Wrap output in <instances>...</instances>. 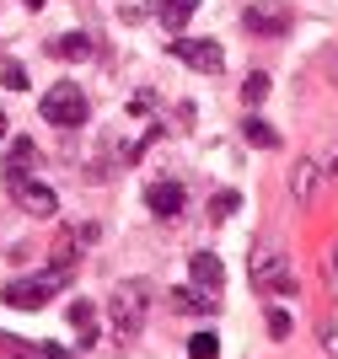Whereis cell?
Listing matches in <instances>:
<instances>
[{"instance_id":"cell-1","label":"cell","mask_w":338,"mask_h":359,"mask_svg":"<svg viewBox=\"0 0 338 359\" xmlns=\"http://www.w3.org/2000/svg\"><path fill=\"white\" fill-rule=\"evenodd\" d=\"M65 285H70V263H54L48 273L11 279V285L0 290V300H6V306H16V311H38V306H48V300H54Z\"/></svg>"},{"instance_id":"cell-2","label":"cell","mask_w":338,"mask_h":359,"mask_svg":"<svg viewBox=\"0 0 338 359\" xmlns=\"http://www.w3.org/2000/svg\"><path fill=\"white\" fill-rule=\"evenodd\" d=\"M113 332H118V344L124 338H134V332L145 327V311H150V285L145 279H124V285H113Z\"/></svg>"},{"instance_id":"cell-3","label":"cell","mask_w":338,"mask_h":359,"mask_svg":"<svg viewBox=\"0 0 338 359\" xmlns=\"http://www.w3.org/2000/svg\"><path fill=\"white\" fill-rule=\"evenodd\" d=\"M38 113H44L54 129H81V123H86V91L75 86V81H59V86L44 91Z\"/></svg>"},{"instance_id":"cell-4","label":"cell","mask_w":338,"mask_h":359,"mask_svg":"<svg viewBox=\"0 0 338 359\" xmlns=\"http://www.w3.org/2000/svg\"><path fill=\"white\" fill-rule=\"evenodd\" d=\"M167 54H172L177 65H188L193 75H221L226 70V48L215 43V38H172Z\"/></svg>"},{"instance_id":"cell-5","label":"cell","mask_w":338,"mask_h":359,"mask_svg":"<svg viewBox=\"0 0 338 359\" xmlns=\"http://www.w3.org/2000/svg\"><path fill=\"white\" fill-rule=\"evenodd\" d=\"M252 290H264V295H280V300H290L295 290H301V279H295V269L285 263L280 252H264L258 263H252Z\"/></svg>"},{"instance_id":"cell-6","label":"cell","mask_w":338,"mask_h":359,"mask_svg":"<svg viewBox=\"0 0 338 359\" xmlns=\"http://www.w3.org/2000/svg\"><path fill=\"white\" fill-rule=\"evenodd\" d=\"M6 194L16 198V210H22V215H38V220H48V215L59 210V194L48 188V182H38V177H16V182H6Z\"/></svg>"},{"instance_id":"cell-7","label":"cell","mask_w":338,"mask_h":359,"mask_svg":"<svg viewBox=\"0 0 338 359\" xmlns=\"http://www.w3.org/2000/svg\"><path fill=\"white\" fill-rule=\"evenodd\" d=\"M290 22H295L290 6H247V11H242V27H247V32H264V38H285Z\"/></svg>"},{"instance_id":"cell-8","label":"cell","mask_w":338,"mask_h":359,"mask_svg":"<svg viewBox=\"0 0 338 359\" xmlns=\"http://www.w3.org/2000/svg\"><path fill=\"white\" fill-rule=\"evenodd\" d=\"M183 198H188V194H183V182L167 177V182H150V188H145V210L156 215V220H177V215H183Z\"/></svg>"},{"instance_id":"cell-9","label":"cell","mask_w":338,"mask_h":359,"mask_svg":"<svg viewBox=\"0 0 338 359\" xmlns=\"http://www.w3.org/2000/svg\"><path fill=\"white\" fill-rule=\"evenodd\" d=\"M188 273H193V290H204L209 300L221 295L226 269H221V257H215V252H193V257H188Z\"/></svg>"},{"instance_id":"cell-10","label":"cell","mask_w":338,"mask_h":359,"mask_svg":"<svg viewBox=\"0 0 338 359\" xmlns=\"http://www.w3.org/2000/svg\"><path fill=\"white\" fill-rule=\"evenodd\" d=\"M32 166H38V140H16V145L6 150V182L32 177Z\"/></svg>"},{"instance_id":"cell-11","label":"cell","mask_w":338,"mask_h":359,"mask_svg":"<svg viewBox=\"0 0 338 359\" xmlns=\"http://www.w3.org/2000/svg\"><path fill=\"white\" fill-rule=\"evenodd\" d=\"M193 11H199V0H156V22L167 32H183L193 22Z\"/></svg>"},{"instance_id":"cell-12","label":"cell","mask_w":338,"mask_h":359,"mask_svg":"<svg viewBox=\"0 0 338 359\" xmlns=\"http://www.w3.org/2000/svg\"><path fill=\"white\" fill-rule=\"evenodd\" d=\"M317 182H323L317 161H306V156H301V161H295V172H290V194L301 198V204H311V198H317Z\"/></svg>"},{"instance_id":"cell-13","label":"cell","mask_w":338,"mask_h":359,"mask_svg":"<svg viewBox=\"0 0 338 359\" xmlns=\"http://www.w3.org/2000/svg\"><path fill=\"white\" fill-rule=\"evenodd\" d=\"M167 306H172L177 316H199V311H215L204 290H167Z\"/></svg>"},{"instance_id":"cell-14","label":"cell","mask_w":338,"mask_h":359,"mask_svg":"<svg viewBox=\"0 0 338 359\" xmlns=\"http://www.w3.org/2000/svg\"><path fill=\"white\" fill-rule=\"evenodd\" d=\"M70 327L81 332V348H91V338H97V306L91 300H70Z\"/></svg>"},{"instance_id":"cell-15","label":"cell","mask_w":338,"mask_h":359,"mask_svg":"<svg viewBox=\"0 0 338 359\" xmlns=\"http://www.w3.org/2000/svg\"><path fill=\"white\" fill-rule=\"evenodd\" d=\"M48 54H54V60H91V38L86 32H65V38L48 43Z\"/></svg>"},{"instance_id":"cell-16","label":"cell","mask_w":338,"mask_h":359,"mask_svg":"<svg viewBox=\"0 0 338 359\" xmlns=\"http://www.w3.org/2000/svg\"><path fill=\"white\" fill-rule=\"evenodd\" d=\"M242 140H247V145H258V150H280V129H274V123H264V118H247V123H242Z\"/></svg>"},{"instance_id":"cell-17","label":"cell","mask_w":338,"mask_h":359,"mask_svg":"<svg viewBox=\"0 0 338 359\" xmlns=\"http://www.w3.org/2000/svg\"><path fill=\"white\" fill-rule=\"evenodd\" d=\"M188 359H221V338H215V332H193L188 338Z\"/></svg>"},{"instance_id":"cell-18","label":"cell","mask_w":338,"mask_h":359,"mask_svg":"<svg viewBox=\"0 0 338 359\" xmlns=\"http://www.w3.org/2000/svg\"><path fill=\"white\" fill-rule=\"evenodd\" d=\"M264 97H268V75H264V70H252L247 81H242V102H247V107H258Z\"/></svg>"},{"instance_id":"cell-19","label":"cell","mask_w":338,"mask_h":359,"mask_svg":"<svg viewBox=\"0 0 338 359\" xmlns=\"http://www.w3.org/2000/svg\"><path fill=\"white\" fill-rule=\"evenodd\" d=\"M0 359H44V348H32V344H22V338H6V332H0Z\"/></svg>"},{"instance_id":"cell-20","label":"cell","mask_w":338,"mask_h":359,"mask_svg":"<svg viewBox=\"0 0 338 359\" xmlns=\"http://www.w3.org/2000/svg\"><path fill=\"white\" fill-rule=\"evenodd\" d=\"M0 86H11V91H27V70L16 60H0Z\"/></svg>"},{"instance_id":"cell-21","label":"cell","mask_w":338,"mask_h":359,"mask_svg":"<svg viewBox=\"0 0 338 359\" xmlns=\"http://www.w3.org/2000/svg\"><path fill=\"white\" fill-rule=\"evenodd\" d=\"M317 332H323V348L338 359V311H327V316H323V327H317Z\"/></svg>"},{"instance_id":"cell-22","label":"cell","mask_w":338,"mask_h":359,"mask_svg":"<svg viewBox=\"0 0 338 359\" xmlns=\"http://www.w3.org/2000/svg\"><path fill=\"white\" fill-rule=\"evenodd\" d=\"M236 210H242V198H236V194H215V204H209L215 220H226V215H236Z\"/></svg>"},{"instance_id":"cell-23","label":"cell","mask_w":338,"mask_h":359,"mask_svg":"<svg viewBox=\"0 0 338 359\" xmlns=\"http://www.w3.org/2000/svg\"><path fill=\"white\" fill-rule=\"evenodd\" d=\"M268 338H290V311H268Z\"/></svg>"},{"instance_id":"cell-24","label":"cell","mask_w":338,"mask_h":359,"mask_svg":"<svg viewBox=\"0 0 338 359\" xmlns=\"http://www.w3.org/2000/svg\"><path fill=\"white\" fill-rule=\"evenodd\" d=\"M38 348H44V359H70V348H65V344H38Z\"/></svg>"},{"instance_id":"cell-25","label":"cell","mask_w":338,"mask_h":359,"mask_svg":"<svg viewBox=\"0 0 338 359\" xmlns=\"http://www.w3.org/2000/svg\"><path fill=\"white\" fill-rule=\"evenodd\" d=\"M327 273H333V279H338V247H333V257H327Z\"/></svg>"},{"instance_id":"cell-26","label":"cell","mask_w":338,"mask_h":359,"mask_svg":"<svg viewBox=\"0 0 338 359\" xmlns=\"http://www.w3.org/2000/svg\"><path fill=\"white\" fill-rule=\"evenodd\" d=\"M22 6H27V11H44V6H48V0H22Z\"/></svg>"},{"instance_id":"cell-27","label":"cell","mask_w":338,"mask_h":359,"mask_svg":"<svg viewBox=\"0 0 338 359\" xmlns=\"http://www.w3.org/2000/svg\"><path fill=\"white\" fill-rule=\"evenodd\" d=\"M0 135H6V113H0Z\"/></svg>"}]
</instances>
